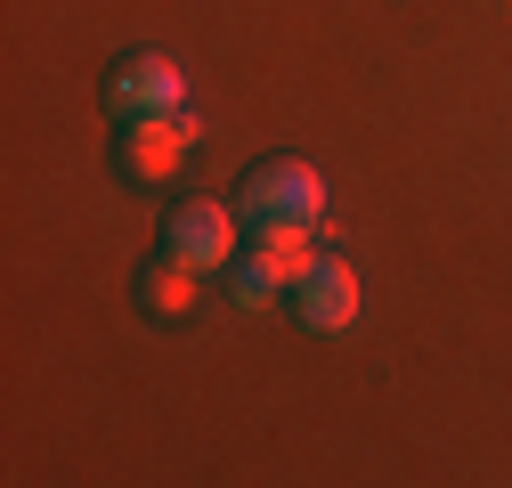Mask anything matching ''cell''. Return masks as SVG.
Masks as SVG:
<instances>
[{
    "mask_svg": "<svg viewBox=\"0 0 512 488\" xmlns=\"http://www.w3.org/2000/svg\"><path fill=\"white\" fill-rule=\"evenodd\" d=\"M163 253H179L187 269H228V253H236L228 204H179L171 228H163Z\"/></svg>",
    "mask_w": 512,
    "mask_h": 488,
    "instance_id": "cell-5",
    "label": "cell"
},
{
    "mask_svg": "<svg viewBox=\"0 0 512 488\" xmlns=\"http://www.w3.org/2000/svg\"><path fill=\"white\" fill-rule=\"evenodd\" d=\"M293 310H301V326H317V334H342V326L358 318V277H350V261L309 253V269L293 277Z\"/></svg>",
    "mask_w": 512,
    "mask_h": 488,
    "instance_id": "cell-4",
    "label": "cell"
},
{
    "mask_svg": "<svg viewBox=\"0 0 512 488\" xmlns=\"http://www.w3.org/2000/svg\"><path fill=\"white\" fill-rule=\"evenodd\" d=\"M187 155H196V114H187V106L139 114L131 139H122V171H131V179H171Z\"/></svg>",
    "mask_w": 512,
    "mask_h": 488,
    "instance_id": "cell-2",
    "label": "cell"
},
{
    "mask_svg": "<svg viewBox=\"0 0 512 488\" xmlns=\"http://www.w3.org/2000/svg\"><path fill=\"white\" fill-rule=\"evenodd\" d=\"M277 285H285V269H277L269 253H244V269L228 277V293H236V310H269V301H277Z\"/></svg>",
    "mask_w": 512,
    "mask_h": 488,
    "instance_id": "cell-7",
    "label": "cell"
},
{
    "mask_svg": "<svg viewBox=\"0 0 512 488\" xmlns=\"http://www.w3.org/2000/svg\"><path fill=\"white\" fill-rule=\"evenodd\" d=\"M187 301H196V269H187L179 253H163V261L147 269V310L171 318V310H187Z\"/></svg>",
    "mask_w": 512,
    "mask_h": 488,
    "instance_id": "cell-6",
    "label": "cell"
},
{
    "mask_svg": "<svg viewBox=\"0 0 512 488\" xmlns=\"http://www.w3.org/2000/svg\"><path fill=\"white\" fill-rule=\"evenodd\" d=\"M244 220L252 228H317L326 220V179H317L309 163H261L244 179Z\"/></svg>",
    "mask_w": 512,
    "mask_h": 488,
    "instance_id": "cell-1",
    "label": "cell"
},
{
    "mask_svg": "<svg viewBox=\"0 0 512 488\" xmlns=\"http://www.w3.org/2000/svg\"><path fill=\"white\" fill-rule=\"evenodd\" d=\"M179 66L171 57H155V49H131L114 66V82H106V114H122V122H139V114H171L179 106Z\"/></svg>",
    "mask_w": 512,
    "mask_h": 488,
    "instance_id": "cell-3",
    "label": "cell"
}]
</instances>
